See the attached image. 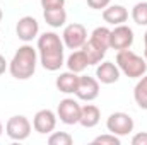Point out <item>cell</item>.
Segmentation results:
<instances>
[{"mask_svg": "<svg viewBox=\"0 0 147 145\" xmlns=\"http://www.w3.org/2000/svg\"><path fill=\"white\" fill-rule=\"evenodd\" d=\"M48 144L50 145H72L74 138L70 133L67 132H51L48 137Z\"/></svg>", "mask_w": 147, "mask_h": 145, "instance_id": "22", "label": "cell"}, {"mask_svg": "<svg viewBox=\"0 0 147 145\" xmlns=\"http://www.w3.org/2000/svg\"><path fill=\"white\" fill-rule=\"evenodd\" d=\"M101 119V111L94 104H84L80 108V119L79 125H82L84 128H94Z\"/></svg>", "mask_w": 147, "mask_h": 145, "instance_id": "15", "label": "cell"}, {"mask_svg": "<svg viewBox=\"0 0 147 145\" xmlns=\"http://www.w3.org/2000/svg\"><path fill=\"white\" fill-rule=\"evenodd\" d=\"M16 34H17V38L21 41H24V43L33 41L39 34V22H38L33 15L21 17L17 21V24H16Z\"/></svg>", "mask_w": 147, "mask_h": 145, "instance_id": "10", "label": "cell"}, {"mask_svg": "<svg viewBox=\"0 0 147 145\" xmlns=\"http://www.w3.org/2000/svg\"><path fill=\"white\" fill-rule=\"evenodd\" d=\"M75 96L80 101H86V103L94 101L99 96V80L94 79V77H89V75H80Z\"/></svg>", "mask_w": 147, "mask_h": 145, "instance_id": "9", "label": "cell"}, {"mask_svg": "<svg viewBox=\"0 0 147 145\" xmlns=\"http://www.w3.org/2000/svg\"><path fill=\"white\" fill-rule=\"evenodd\" d=\"M111 3V0H87V5L94 10H105Z\"/></svg>", "mask_w": 147, "mask_h": 145, "instance_id": "25", "label": "cell"}, {"mask_svg": "<svg viewBox=\"0 0 147 145\" xmlns=\"http://www.w3.org/2000/svg\"><path fill=\"white\" fill-rule=\"evenodd\" d=\"M31 130H33V125H31V121L24 114H16V116L9 118V121L5 125L7 137L10 140H16V142L26 140L31 135Z\"/></svg>", "mask_w": 147, "mask_h": 145, "instance_id": "4", "label": "cell"}, {"mask_svg": "<svg viewBox=\"0 0 147 145\" xmlns=\"http://www.w3.org/2000/svg\"><path fill=\"white\" fill-rule=\"evenodd\" d=\"M94 145H121V138L115 133H105V135H99L92 140Z\"/></svg>", "mask_w": 147, "mask_h": 145, "instance_id": "23", "label": "cell"}, {"mask_svg": "<svg viewBox=\"0 0 147 145\" xmlns=\"http://www.w3.org/2000/svg\"><path fill=\"white\" fill-rule=\"evenodd\" d=\"M7 67H9V63H7L5 56H3V55H0V75H3V73H5Z\"/></svg>", "mask_w": 147, "mask_h": 145, "instance_id": "27", "label": "cell"}, {"mask_svg": "<svg viewBox=\"0 0 147 145\" xmlns=\"http://www.w3.org/2000/svg\"><path fill=\"white\" fill-rule=\"evenodd\" d=\"M80 104L72 99V97H65L58 103L57 108V118H60L62 123L65 125H77L80 119Z\"/></svg>", "mask_w": 147, "mask_h": 145, "instance_id": "7", "label": "cell"}, {"mask_svg": "<svg viewBox=\"0 0 147 145\" xmlns=\"http://www.w3.org/2000/svg\"><path fill=\"white\" fill-rule=\"evenodd\" d=\"M62 41L69 50H80L87 41V29L79 22H72L65 26L62 33Z\"/></svg>", "mask_w": 147, "mask_h": 145, "instance_id": "6", "label": "cell"}, {"mask_svg": "<svg viewBox=\"0 0 147 145\" xmlns=\"http://www.w3.org/2000/svg\"><path fill=\"white\" fill-rule=\"evenodd\" d=\"M79 73L75 72H63L60 73L58 77H57V89L60 91V92H63V94H75V91H77V85H79Z\"/></svg>", "mask_w": 147, "mask_h": 145, "instance_id": "14", "label": "cell"}, {"mask_svg": "<svg viewBox=\"0 0 147 145\" xmlns=\"http://www.w3.org/2000/svg\"><path fill=\"white\" fill-rule=\"evenodd\" d=\"M2 133H3V125H2V121H0V137H2Z\"/></svg>", "mask_w": 147, "mask_h": 145, "instance_id": "29", "label": "cell"}, {"mask_svg": "<svg viewBox=\"0 0 147 145\" xmlns=\"http://www.w3.org/2000/svg\"><path fill=\"white\" fill-rule=\"evenodd\" d=\"M2 19H3V12H2V9H0V22H2Z\"/></svg>", "mask_w": 147, "mask_h": 145, "instance_id": "30", "label": "cell"}, {"mask_svg": "<svg viewBox=\"0 0 147 145\" xmlns=\"http://www.w3.org/2000/svg\"><path fill=\"white\" fill-rule=\"evenodd\" d=\"M134 99H135V103H137L139 108L147 111V73L142 75V77L139 79V82L135 84Z\"/></svg>", "mask_w": 147, "mask_h": 145, "instance_id": "19", "label": "cell"}, {"mask_svg": "<svg viewBox=\"0 0 147 145\" xmlns=\"http://www.w3.org/2000/svg\"><path fill=\"white\" fill-rule=\"evenodd\" d=\"M116 65H118L120 72L125 73L130 79H140L147 72L146 58H142L140 55L134 53L130 48L128 50H121V51L116 53Z\"/></svg>", "mask_w": 147, "mask_h": 145, "instance_id": "3", "label": "cell"}, {"mask_svg": "<svg viewBox=\"0 0 147 145\" xmlns=\"http://www.w3.org/2000/svg\"><path fill=\"white\" fill-rule=\"evenodd\" d=\"M38 51L39 63L48 72H57L65 63V44L62 38L53 31L38 36Z\"/></svg>", "mask_w": 147, "mask_h": 145, "instance_id": "1", "label": "cell"}, {"mask_svg": "<svg viewBox=\"0 0 147 145\" xmlns=\"http://www.w3.org/2000/svg\"><path fill=\"white\" fill-rule=\"evenodd\" d=\"M110 36H111V29L108 28H105V26H99V28H96L92 33H91V43L92 44H96L98 48H101V50H108L110 48Z\"/></svg>", "mask_w": 147, "mask_h": 145, "instance_id": "18", "label": "cell"}, {"mask_svg": "<svg viewBox=\"0 0 147 145\" xmlns=\"http://www.w3.org/2000/svg\"><path fill=\"white\" fill-rule=\"evenodd\" d=\"M57 126V114L51 109H39L33 118V128L39 135H50Z\"/></svg>", "mask_w": 147, "mask_h": 145, "instance_id": "11", "label": "cell"}, {"mask_svg": "<svg viewBox=\"0 0 147 145\" xmlns=\"http://www.w3.org/2000/svg\"><path fill=\"white\" fill-rule=\"evenodd\" d=\"M132 19L137 26H147V2H139L134 5Z\"/></svg>", "mask_w": 147, "mask_h": 145, "instance_id": "21", "label": "cell"}, {"mask_svg": "<svg viewBox=\"0 0 147 145\" xmlns=\"http://www.w3.org/2000/svg\"><path fill=\"white\" fill-rule=\"evenodd\" d=\"M43 17L46 21V24L51 28H62L67 22V12L63 7L62 9H46V10H43Z\"/></svg>", "mask_w": 147, "mask_h": 145, "instance_id": "17", "label": "cell"}, {"mask_svg": "<svg viewBox=\"0 0 147 145\" xmlns=\"http://www.w3.org/2000/svg\"><path fill=\"white\" fill-rule=\"evenodd\" d=\"M120 73L121 72H120L118 65L113 63V62H101L96 67V79L101 84H106V85L118 82L120 80Z\"/></svg>", "mask_w": 147, "mask_h": 145, "instance_id": "12", "label": "cell"}, {"mask_svg": "<svg viewBox=\"0 0 147 145\" xmlns=\"http://www.w3.org/2000/svg\"><path fill=\"white\" fill-rule=\"evenodd\" d=\"M132 145H147V132H139L132 137Z\"/></svg>", "mask_w": 147, "mask_h": 145, "instance_id": "26", "label": "cell"}, {"mask_svg": "<svg viewBox=\"0 0 147 145\" xmlns=\"http://www.w3.org/2000/svg\"><path fill=\"white\" fill-rule=\"evenodd\" d=\"M144 50H147V31H146V34H144Z\"/></svg>", "mask_w": 147, "mask_h": 145, "instance_id": "28", "label": "cell"}, {"mask_svg": "<svg viewBox=\"0 0 147 145\" xmlns=\"http://www.w3.org/2000/svg\"><path fill=\"white\" fill-rule=\"evenodd\" d=\"M134 39H135V36H134L132 28H128L125 24L115 26V29L111 31V36H110V48L116 50V51L128 50V48H132Z\"/></svg>", "mask_w": 147, "mask_h": 145, "instance_id": "8", "label": "cell"}, {"mask_svg": "<svg viewBox=\"0 0 147 145\" xmlns=\"http://www.w3.org/2000/svg\"><path fill=\"white\" fill-rule=\"evenodd\" d=\"M63 5H65V0H41L43 10H46V9H62Z\"/></svg>", "mask_w": 147, "mask_h": 145, "instance_id": "24", "label": "cell"}, {"mask_svg": "<svg viewBox=\"0 0 147 145\" xmlns=\"http://www.w3.org/2000/svg\"><path fill=\"white\" fill-rule=\"evenodd\" d=\"M134 119L128 113H123V111H116V113H111L106 119V128L110 133H115L118 137H127L134 132Z\"/></svg>", "mask_w": 147, "mask_h": 145, "instance_id": "5", "label": "cell"}, {"mask_svg": "<svg viewBox=\"0 0 147 145\" xmlns=\"http://www.w3.org/2000/svg\"><path fill=\"white\" fill-rule=\"evenodd\" d=\"M80 50L86 53L89 65H98V63H101V62H103V58H105V55H106V51H105V50L98 48V46H96V44H92L91 41H86V43H84V46H82Z\"/></svg>", "mask_w": 147, "mask_h": 145, "instance_id": "20", "label": "cell"}, {"mask_svg": "<svg viewBox=\"0 0 147 145\" xmlns=\"http://www.w3.org/2000/svg\"><path fill=\"white\" fill-rule=\"evenodd\" d=\"M103 19L105 22H108L111 26H120L123 22H127L128 19V10L123 7V5H108L105 10H103Z\"/></svg>", "mask_w": 147, "mask_h": 145, "instance_id": "13", "label": "cell"}, {"mask_svg": "<svg viewBox=\"0 0 147 145\" xmlns=\"http://www.w3.org/2000/svg\"><path fill=\"white\" fill-rule=\"evenodd\" d=\"M38 65V53L31 44H22L16 51L14 58L9 63V72L17 80H28L36 72Z\"/></svg>", "mask_w": 147, "mask_h": 145, "instance_id": "2", "label": "cell"}, {"mask_svg": "<svg viewBox=\"0 0 147 145\" xmlns=\"http://www.w3.org/2000/svg\"><path fill=\"white\" fill-rule=\"evenodd\" d=\"M65 63H67L69 70H70V72H75V73L84 72V70L89 67L87 56H86V53H84L82 50H75V51H72V55L67 58Z\"/></svg>", "mask_w": 147, "mask_h": 145, "instance_id": "16", "label": "cell"}]
</instances>
